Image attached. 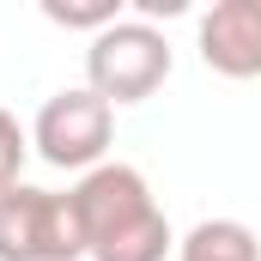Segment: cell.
<instances>
[{
    "mask_svg": "<svg viewBox=\"0 0 261 261\" xmlns=\"http://www.w3.org/2000/svg\"><path fill=\"white\" fill-rule=\"evenodd\" d=\"M73 206L85 225V261H164L176 231L152 182L134 164H97L73 182Z\"/></svg>",
    "mask_w": 261,
    "mask_h": 261,
    "instance_id": "6da1fadb",
    "label": "cell"
},
{
    "mask_svg": "<svg viewBox=\"0 0 261 261\" xmlns=\"http://www.w3.org/2000/svg\"><path fill=\"white\" fill-rule=\"evenodd\" d=\"M170 37L158 31V24H146V18H116L110 31H97L91 37V49H85V85L116 110V103H146L164 79H170Z\"/></svg>",
    "mask_w": 261,
    "mask_h": 261,
    "instance_id": "7a4b0ae2",
    "label": "cell"
},
{
    "mask_svg": "<svg viewBox=\"0 0 261 261\" xmlns=\"http://www.w3.org/2000/svg\"><path fill=\"white\" fill-rule=\"evenodd\" d=\"M0 261H85V225L73 189H6L0 195Z\"/></svg>",
    "mask_w": 261,
    "mask_h": 261,
    "instance_id": "3957f363",
    "label": "cell"
},
{
    "mask_svg": "<svg viewBox=\"0 0 261 261\" xmlns=\"http://www.w3.org/2000/svg\"><path fill=\"white\" fill-rule=\"evenodd\" d=\"M110 140H116V110L91 91V85H67L55 91L43 110H37V122H31V152L43 158V164H55V170H97V164H110L103 152H110Z\"/></svg>",
    "mask_w": 261,
    "mask_h": 261,
    "instance_id": "277c9868",
    "label": "cell"
},
{
    "mask_svg": "<svg viewBox=\"0 0 261 261\" xmlns=\"http://www.w3.org/2000/svg\"><path fill=\"white\" fill-rule=\"evenodd\" d=\"M200 61L225 79H261V0H213L200 12Z\"/></svg>",
    "mask_w": 261,
    "mask_h": 261,
    "instance_id": "5b68a950",
    "label": "cell"
},
{
    "mask_svg": "<svg viewBox=\"0 0 261 261\" xmlns=\"http://www.w3.org/2000/svg\"><path fill=\"white\" fill-rule=\"evenodd\" d=\"M176 261H261V237L243 219H200L176 243Z\"/></svg>",
    "mask_w": 261,
    "mask_h": 261,
    "instance_id": "8992f818",
    "label": "cell"
},
{
    "mask_svg": "<svg viewBox=\"0 0 261 261\" xmlns=\"http://www.w3.org/2000/svg\"><path fill=\"white\" fill-rule=\"evenodd\" d=\"M43 18L49 24H67V31H110L122 18V0H43Z\"/></svg>",
    "mask_w": 261,
    "mask_h": 261,
    "instance_id": "52a82bcc",
    "label": "cell"
},
{
    "mask_svg": "<svg viewBox=\"0 0 261 261\" xmlns=\"http://www.w3.org/2000/svg\"><path fill=\"white\" fill-rule=\"evenodd\" d=\"M24 158H31V128H24L12 110H0V195H6V189H18Z\"/></svg>",
    "mask_w": 261,
    "mask_h": 261,
    "instance_id": "ba28073f",
    "label": "cell"
}]
</instances>
